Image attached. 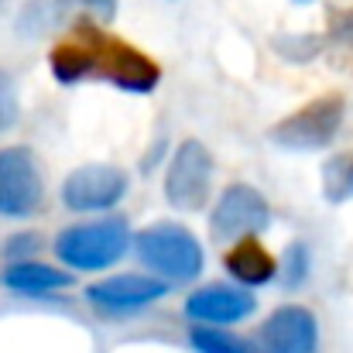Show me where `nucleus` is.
<instances>
[{
    "mask_svg": "<svg viewBox=\"0 0 353 353\" xmlns=\"http://www.w3.org/2000/svg\"><path fill=\"white\" fill-rule=\"evenodd\" d=\"M48 69L62 86L110 83L123 93H151L161 83V65L137 45L103 31L97 21H79L48 52Z\"/></svg>",
    "mask_w": 353,
    "mask_h": 353,
    "instance_id": "1",
    "label": "nucleus"
},
{
    "mask_svg": "<svg viewBox=\"0 0 353 353\" xmlns=\"http://www.w3.org/2000/svg\"><path fill=\"white\" fill-rule=\"evenodd\" d=\"M223 268L236 281V288H257V285H268L278 274L274 254L261 240H254V236L236 240L234 247L223 254Z\"/></svg>",
    "mask_w": 353,
    "mask_h": 353,
    "instance_id": "13",
    "label": "nucleus"
},
{
    "mask_svg": "<svg viewBox=\"0 0 353 353\" xmlns=\"http://www.w3.org/2000/svg\"><path fill=\"white\" fill-rule=\"evenodd\" d=\"M254 309H257V299L236 285H203L185 299V316L199 326H210V330L240 323Z\"/></svg>",
    "mask_w": 353,
    "mask_h": 353,
    "instance_id": "11",
    "label": "nucleus"
},
{
    "mask_svg": "<svg viewBox=\"0 0 353 353\" xmlns=\"http://www.w3.org/2000/svg\"><path fill=\"white\" fill-rule=\"evenodd\" d=\"M127 192V172L117 165H83L62 182V206L72 213H100L117 206Z\"/></svg>",
    "mask_w": 353,
    "mask_h": 353,
    "instance_id": "9",
    "label": "nucleus"
},
{
    "mask_svg": "<svg viewBox=\"0 0 353 353\" xmlns=\"http://www.w3.org/2000/svg\"><path fill=\"white\" fill-rule=\"evenodd\" d=\"M323 192L330 203H347L353 199V154H340L326 161L323 168Z\"/></svg>",
    "mask_w": 353,
    "mask_h": 353,
    "instance_id": "16",
    "label": "nucleus"
},
{
    "mask_svg": "<svg viewBox=\"0 0 353 353\" xmlns=\"http://www.w3.org/2000/svg\"><path fill=\"white\" fill-rule=\"evenodd\" d=\"M127 247H130V230H127V220H120V216L97 220V223H76L55 236L59 261L76 271L114 268L127 254Z\"/></svg>",
    "mask_w": 353,
    "mask_h": 353,
    "instance_id": "3",
    "label": "nucleus"
},
{
    "mask_svg": "<svg viewBox=\"0 0 353 353\" xmlns=\"http://www.w3.org/2000/svg\"><path fill=\"white\" fill-rule=\"evenodd\" d=\"M268 223H271L268 199L247 182L227 185L210 213V227L216 240H243V236L261 234Z\"/></svg>",
    "mask_w": 353,
    "mask_h": 353,
    "instance_id": "8",
    "label": "nucleus"
},
{
    "mask_svg": "<svg viewBox=\"0 0 353 353\" xmlns=\"http://www.w3.org/2000/svg\"><path fill=\"white\" fill-rule=\"evenodd\" d=\"M7 3H10V0H0V14H3V10H7Z\"/></svg>",
    "mask_w": 353,
    "mask_h": 353,
    "instance_id": "22",
    "label": "nucleus"
},
{
    "mask_svg": "<svg viewBox=\"0 0 353 353\" xmlns=\"http://www.w3.org/2000/svg\"><path fill=\"white\" fill-rule=\"evenodd\" d=\"M330 38H333V45H340L343 52H350L353 55V7L340 10V14L333 17V31H330Z\"/></svg>",
    "mask_w": 353,
    "mask_h": 353,
    "instance_id": "20",
    "label": "nucleus"
},
{
    "mask_svg": "<svg viewBox=\"0 0 353 353\" xmlns=\"http://www.w3.org/2000/svg\"><path fill=\"white\" fill-rule=\"evenodd\" d=\"M319 323L305 305L274 309L257 330V353H316Z\"/></svg>",
    "mask_w": 353,
    "mask_h": 353,
    "instance_id": "10",
    "label": "nucleus"
},
{
    "mask_svg": "<svg viewBox=\"0 0 353 353\" xmlns=\"http://www.w3.org/2000/svg\"><path fill=\"white\" fill-rule=\"evenodd\" d=\"M274 48L288 59V62H309L319 48H323V38H316V34H292V41L285 38V34H278L274 38Z\"/></svg>",
    "mask_w": 353,
    "mask_h": 353,
    "instance_id": "17",
    "label": "nucleus"
},
{
    "mask_svg": "<svg viewBox=\"0 0 353 353\" xmlns=\"http://www.w3.org/2000/svg\"><path fill=\"white\" fill-rule=\"evenodd\" d=\"M305 271H309V250H305V243H292L288 247V281L302 285Z\"/></svg>",
    "mask_w": 353,
    "mask_h": 353,
    "instance_id": "21",
    "label": "nucleus"
},
{
    "mask_svg": "<svg viewBox=\"0 0 353 353\" xmlns=\"http://www.w3.org/2000/svg\"><path fill=\"white\" fill-rule=\"evenodd\" d=\"M38 243H41L38 234H14L7 243H3V257H7L10 264H17V261H24L28 254H34Z\"/></svg>",
    "mask_w": 353,
    "mask_h": 353,
    "instance_id": "19",
    "label": "nucleus"
},
{
    "mask_svg": "<svg viewBox=\"0 0 353 353\" xmlns=\"http://www.w3.org/2000/svg\"><path fill=\"white\" fill-rule=\"evenodd\" d=\"M0 281H3V288H10L17 295L38 299V295H52V292L69 288L72 278L65 271L52 268V264H41V261H17V264H7L3 268Z\"/></svg>",
    "mask_w": 353,
    "mask_h": 353,
    "instance_id": "14",
    "label": "nucleus"
},
{
    "mask_svg": "<svg viewBox=\"0 0 353 353\" xmlns=\"http://www.w3.org/2000/svg\"><path fill=\"white\" fill-rule=\"evenodd\" d=\"M134 254L137 261L154 271L158 278L168 281H196L203 274V243L196 240L192 230H185L182 223H151L134 236Z\"/></svg>",
    "mask_w": 353,
    "mask_h": 353,
    "instance_id": "2",
    "label": "nucleus"
},
{
    "mask_svg": "<svg viewBox=\"0 0 353 353\" xmlns=\"http://www.w3.org/2000/svg\"><path fill=\"white\" fill-rule=\"evenodd\" d=\"M168 295L165 281H154L148 274H114L107 281H97L86 288V299L100 312H137L158 299Z\"/></svg>",
    "mask_w": 353,
    "mask_h": 353,
    "instance_id": "12",
    "label": "nucleus"
},
{
    "mask_svg": "<svg viewBox=\"0 0 353 353\" xmlns=\"http://www.w3.org/2000/svg\"><path fill=\"white\" fill-rule=\"evenodd\" d=\"M117 14V0H28L17 14V34L41 38L59 28H72L79 21H110Z\"/></svg>",
    "mask_w": 353,
    "mask_h": 353,
    "instance_id": "7",
    "label": "nucleus"
},
{
    "mask_svg": "<svg viewBox=\"0 0 353 353\" xmlns=\"http://www.w3.org/2000/svg\"><path fill=\"white\" fill-rule=\"evenodd\" d=\"M45 179L31 148H0V216L28 220L41 210Z\"/></svg>",
    "mask_w": 353,
    "mask_h": 353,
    "instance_id": "5",
    "label": "nucleus"
},
{
    "mask_svg": "<svg viewBox=\"0 0 353 353\" xmlns=\"http://www.w3.org/2000/svg\"><path fill=\"white\" fill-rule=\"evenodd\" d=\"M295 3H309V0H295Z\"/></svg>",
    "mask_w": 353,
    "mask_h": 353,
    "instance_id": "23",
    "label": "nucleus"
},
{
    "mask_svg": "<svg viewBox=\"0 0 353 353\" xmlns=\"http://www.w3.org/2000/svg\"><path fill=\"white\" fill-rule=\"evenodd\" d=\"M189 343L196 353H257V347L250 340L223 333V330H210V326H196L189 333Z\"/></svg>",
    "mask_w": 353,
    "mask_h": 353,
    "instance_id": "15",
    "label": "nucleus"
},
{
    "mask_svg": "<svg viewBox=\"0 0 353 353\" xmlns=\"http://www.w3.org/2000/svg\"><path fill=\"white\" fill-rule=\"evenodd\" d=\"M343 117H347V100L340 93H326L309 100L295 114L281 117L268 130V137L281 151H323L336 141Z\"/></svg>",
    "mask_w": 353,
    "mask_h": 353,
    "instance_id": "4",
    "label": "nucleus"
},
{
    "mask_svg": "<svg viewBox=\"0 0 353 353\" xmlns=\"http://www.w3.org/2000/svg\"><path fill=\"white\" fill-rule=\"evenodd\" d=\"M17 114H21V107H17V86H14V76H10L7 69H0V134L10 130V127L17 123Z\"/></svg>",
    "mask_w": 353,
    "mask_h": 353,
    "instance_id": "18",
    "label": "nucleus"
},
{
    "mask_svg": "<svg viewBox=\"0 0 353 353\" xmlns=\"http://www.w3.org/2000/svg\"><path fill=\"white\" fill-rule=\"evenodd\" d=\"M210 185H213V158L206 144L196 137L182 141L165 172V199L182 213H199L206 210Z\"/></svg>",
    "mask_w": 353,
    "mask_h": 353,
    "instance_id": "6",
    "label": "nucleus"
}]
</instances>
